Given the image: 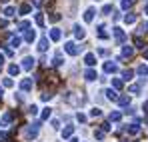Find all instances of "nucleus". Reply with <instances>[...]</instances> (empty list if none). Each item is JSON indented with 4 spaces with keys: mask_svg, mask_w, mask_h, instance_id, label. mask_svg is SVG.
<instances>
[{
    "mask_svg": "<svg viewBox=\"0 0 148 142\" xmlns=\"http://www.w3.org/2000/svg\"><path fill=\"white\" fill-rule=\"evenodd\" d=\"M28 114L36 116V114H38V108H36V106H30V108H28Z\"/></svg>",
    "mask_w": 148,
    "mask_h": 142,
    "instance_id": "72a5a7b5",
    "label": "nucleus"
},
{
    "mask_svg": "<svg viewBox=\"0 0 148 142\" xmlns=\"http://www.w3.org/2000/svg\"><path fill=\"white\" fill-rule=\"evenodd\" d=\"M64 50H66L68 54H72V56H76V54H78V52H80L82 48H76V44H74V42H66V44H64Z\"/></svg>",
    "mask_w": 148,
    "mask_h": 142,
    "instance_id": "f03ea898",
    "label": "nucleus"
},
{
    "mask_svg": "<svg viewBox=\"0 0 148 142\" xmlns=\"http://www.w3.org/2000/svg\"><path fill=\"white\" fill-rule=\"evenodd\" d=\"M124 22L126 24H134L136 22V16H134V14H126V16H124Z\"/></svg>",
    "mask_w": 148,
    "mask_h": 142,
    "instance_id": "aec40b11",
    "label": "nucleus"
},
{
    "mask_svg": "<svg viewBox=\"0 0 148 142\" xmlns=\"http://www.w3.org/2000/svg\"><path fill=\"white\" fill-rule=\"evenodd\" d=\"M136 72H138L140 76H146V74H148V66H144V64H142V66H138V68H136Z\"/></svg>",
    "mask_w": 148,
    "mask_h": 142,
    "instance_id": "412c9836",
    "label": "nucleus"
},
{
    "mask_svg": "<svg viewBox=\"0 0 148 142\" xmlns=\"http://www.w3.org/2000/svg\"><path fill=\"white\" fill-rule=\"evenodd\" d=\"M118 104H120V106H128V104H130V96H120V98H118Z\"/></svg>",
    "mask_w": 148,
    "mask_h": 142,
    "instance_id": "f3484780",
    "label": "nucleus"
},
{
    "mask_svg": "<svg viewBox=\"0 0 148 142\" xmlns=\"http://www.w3.org/2000/svg\"><path fill=\"white\" fill-rule=\"evenodd\" d=\"M38 50H40V52H44V50H48V38H42V40L38 42Z\"/></svg>",
    "mask_w": 148,
    "mask_h": 142,
    "instance_id": "f8f14e48",
    "label": "nucleus"
},
{
    "mask_svg": "<svg viewBox=\"0 0 148 142\" xmlns=\"http://www.w3.org/2000/svg\"><path fill=\"white\" fill-rule=\"evenodd\" d=\"M146 124H148V120H146Z\"/></svg>",
    "mask_w": 148,
    "mask_h": 142,
    "instance_id": "09e8293b",
    "label": "nucleus"
},
{
    "mask_svg": "<svg viewBox=\"0 0 148 142\" xmlns=\"http://www.w3.org/2000/svg\"><path fill=\"white\" fill-rule=\"evenodd\" d=\"M108 118H110V122H118V120L122 118V114H120V112H110Z\"/></svg>",
    "mask_w": 148,
    "mask_h": 142,
    "instance_id": "a211bd4d",
    "label": "nucleus"
},
{
    "mask_svg": "<svg viewBox=\"0 0 148 142\" xmlns=\"http://www.w3.org/2000/svg\"><path fill=\"white\" fill-rule=\"evenodd\" d=\"M26 42H32V40H34V38H36V32H34V30H28V32H26Z\"/></svg>",
    "mask_w": 148,
    "mask_h": 142,
    "instance_id": "6ab92c4d",
    "label": "nucleus"
},
{
    "mask_svg": "<svg viewBox=\"0 0 148 142\" xmlns=\"http://www.w3.org/2000/svg\"><path fill=\"white\" fill-rule=\"evenodd\" d=\"M94 136H96V140H102V138H104V130H96Z\"/></svg>",
    "mask_w": 148,
    "mask_h": 142,
    "instance_id": "473e14b6",
    "label": "nucleus"
},
{
    "mask_svg": "<svg viewBox=\"0 0 148 142\" xmlns=\"http://www.w3.org/2000/svg\"><path fill=\"white\" fill-rule=\"evenodd\" d=\"M30 12V4H22L20 6V14H28Z\"/></svg>",
    "mask_w": 148,
    "mask_h": 142,
    "instance_id": "a878e982",
    "label": "nucleus"
},
{
    "mask_svg": "<svg viewBox=\"0 0 148 142\" xmlns=\"http://www.w3.org/2000/svg\"><path fill=\"white\" fill-rule=\"evenodd\" d=\"M130 92H132V94H138V92H140V86H138V84H132V86H130Z\"/></svg>",
    "mask_w": 148,
    "mask_h": 142,
    "instance_id": "7c9ffc66",
    "label": "nucleus"
},
{
    "mask_svg": "<svg viewBox=\"0 0 148 142\" xmlns=\"http://www.w3.org/2000/svg\"><path fill=\"white\" fill-rule=\"evenodd\" d=\"M100 114H102L100 108H92V110H90V116H100Z\"/></svg>",
    "mask_w": 148,
    "mask_h": 142,
    "instance_id": "c9c22d12",
    "label": "nucleus"
},
{
    "mask_svg": "<svg viewBox=\"0 0 148 142\" xmlns=\"http://www.w3.org/2000/svg\"><path fill=\"white\" fill-rule=\"evenodd\" d=\"M50 38H52V40H60V30H58V28H52V30H50Z\"/></svg>",
    "mask_w": 148,
    "mask_h": 142,
    "instance_id": "2eb2a0df",
    "label": "nucleus"
},
{
    "mask_svg": "<svg viewBox=\"0 0 148 142\" xmlns=\"http://www.w3.org/2000/svg\"><path fill=\"white\" fill-rule=\"evenodd\" d=\"M2 64H4V56L0 54V66H2Z\"/></svg>",
    "mask_w": 148,
    "mask_h": 142,
    "instance_id": "c03bdc74",
    "label": "nucleus"
},
{
    "mask_svg": "<svg viewBox=\"0 0 148 142\" xmlns=\"http://www.w3.org/2000/svg\"><path fill=\"white\" fill-rule=\"evenodd\" d=\"M84 62H86L88 66H94V64H96V56H94L92 52H88V54L84 56Z\"/></svg>",
    "mask_w": 148,
    "mask_h": 142,
    "instance_id": "7ed1b4c3",
    "label": "nucleus"
},
{
    "mask_svg": "<svg viewBox=\"0 0 148 142\" xmlns=\"http://www.w3.org/2000/svg\"><path fill=\"white\" fill-rule=\"evenodd\" d=\"M22 68H24V70H30V68H34V58H24V62H22Z\"/></svg>",
    "mask_w": 148,
    "mask_h": 142,
    "instance_id": "423d86ee",
    "label": "nucleus"
},
{
    "mask_svg": "<svg viewBox=\"0 0 148 142\" xmlns=\"http://www.w3.org/2000/svg\"><path fill=\"white\" fill-rule=\"evenodd\" d=\"M10 120H12V112H8V114H4V116H2V126H6V124H8Z\"/></svg>",
    "mask_w": 148,
    "mask_h": 142,
    "instance_id": "5701e85b",
    "label": "nucleus"
},
{
    "mask_svg": "<svg viewBox=\"0 0 148 142\" xmlns=\"http://www.w3.org/2000/svg\"><path fill=\"white\" fill-rule=\"evenodd\" d=\"M6 138H8V134H6V132H0V142H4Z\"/></svg>",
    "mask_w": 148,
    "mask_h": 142,
    "instance_id": "79ce46f5",
    "label": "nucleus"
},
{
    "mask_svg": "<svg viewBox=\"0 0 148 142\" xmlns=\"http://www.w3.org/2000/svg\"><path fill=\"white\" fill-rule=\"evenodd\" d=\"M20 88H22V90H30V88H32V78H24V80L20 82Z\"/></svg>",
    "mask_w": 148,
    "mask_h": 142,
    "instance_id": "6e6552de",
    "label": "nucleus"
},
{
    "mask_svg": "<svg viewBox=\"0 0 148 142\" xmlns=\"http://www.w3.org/2000/svg\"><path fill=\"white\" fill-rule=\"evenodd\" d=\"M144 14H148V4H146V8H144Z\"/></svg>",
    "mask_w": 148,
    "mask_h": 142,
    "instance_id": "a18cd8bd",
    "label": "nucleus"
},
{
    "mask_svg": "<svg viewBox=\"0 0 148 142\" xmlns=\"http://www.w3.org/2000/svg\"><path fill=\"white\" fill-rule=\"evenodd\" d=\"M94 12H96L94 8H88V10L84 12V20H86V22H92V20H94Z\"/></svg>",
    "mask_w": 148,
    "mask_h": 142,
    "instance_id": "20e7f679",
    "label": "nucleus"
},
{
    "mask_svg": "<svg viewBox=\"0 0 148 142\" xmlns=\"http://www.w3.org/2000/svg\"><path fill=\"white\" fill-rule=\"evenodd\" d=\"M76 118H78V122H86V116H84V114H80V112L76 114Z\"/></svg>",
    "mask_w": 148,
    "mask_h": 142,
    "instance_id": "58836bf2",
    "label": "nucleus"
},
{
    "mask_svg": "<svg viewBox=\"0 0 148 142\" xmlns=\"http://www.w3.org/2000/svg\"><path fill=\"white\" fill-rule=\"evenodd\" d=\"M28 26H30V24L26 22V20H24V22H20V24H18V28H20V30H26V28H28Z\"/></svg>",
    "mask_w": 148,
    "mask_h": 142,
    "instance_id": "4c0bfd02",
    "label": "nucleus"
},
{
    "mask_svg": "<svg viewBox=\"0 0 148 142\" xmlns=\"http://www.w3.org/2000/svg\"><path fill=\"white\" fill-rule=\"evenodd\" d=\"M112 32H114V38H116V42H118V44L126 40V34H124L122 28H118V26H116V28H112Z\"/></svg>",
    "mask_w": 148,
    "mask_h": 142,
    "instance_id": "f257e3e1",
    "label": "nucleus"
},
{
    "mask_svg": "<svg viewBox=\"0 0 148 142\" xmlns=\"http://www.w3.org/2000/svg\"><path fill=\"white\" fill-rule=\"evenodd\" d=\"M12 84H14V82H12L10 78H4V86H6V88H8V86H12Z\"/></svg>",
    "mask_w": 148,
    "mask_h": 142,
    "instance_id": "ea45409f",
    "label": "nucleus"
},
{
    "mask_svg": "<svg viewBox=\"0 0 148 142\" xmlns=\"http://www.w3.org/2000/svg\"><path fill=\"white\" fill-rule=\"evenodd\" d=\"M134 44H136V48H144V46H142V38H140V36L134 38Z\"/></svg>",
    "mask_w": 148,
    "mask_h": 142,
    "instance_id": "f704fd0d",
    "label": "nucleus"
},
{
    "mask_svg": "<svg viewBox=\"0 0 148 142\" xmlns=\"http://www.w3.org/2000/svg\"><path fill=\"white\" fill-rule=\"evenodd\" d=\"M50 114H52V110H50V108H44V112H42V120H48Z\"/></svg>",
    "mask_w": 148,
    "mask_h": 142,
    "instance_id": "cd10ccee",
    "label": "nucleus"
},
{
    "mask_svg": "<svg viewBox=\"0 0 148 142\" xmlns=\"http://www.w3.org/2000/svg\"><path fill=\"white\" fill-rule=\"evenodd\" d=\"M74 132V126H66L64 130H62V138H68V136H72Z\"/></svg>",
    "mask_w": 148,
    "mask_h": 142,
    "instance_id": "ddd939ff",
    "label": "nucleus"
},
{
    "mask_svg": "<svg viewBox=\"0 0 148 142\" xmlns=\"http://www.w3.org/2000/svg\"><path fill=\"white\" fill-rule=\"evenodd\" d=\"M106 98H108V100H112V102H116V100H118V94H116V90L108 88V90H106Z\"/></svg>",
    "mask_w": 148,
    "mask_h": 142,
    "instance_id": "1a4fd4ad",
    "label": "nucleus"
},
{
    "mask_svg": "<svg viewBox=\"0 0 148 142\" xmlns=\"http://www.w3.org/2000/svg\"><path fill=\"white\" fill-rule=\"evenodd\" d=\"M84 34H86V32H84V28L76 24V26H74V36H76V38L80 40V38H84Z\"/></svg>",
    "mask_w": 148,
    "mask_h": 142,
    "instance_id": "39448f33",
    "label": "nucleus"
},
{
    "mask_svg": "<svg viewBox=\"0 0 148 142\" xmlns=\"http://www.w3.org/2000/svg\"><path fill=\"white\" fill-rule=\"evenodd\" d=\"M20 42H22V40H20L18 36H12V38H10V46H12V48H18V46H20Z\"/></svg>",
    "mask_w": 148,
    "mask_h": 142,
    "instance_id": "dca6fc26",
    "label": "nucleus"
},
{
    "mask_svg": "<svg viewBox=\"0 0 148 142\" xmlns=\"http://www.w3.org/2000/svg\"><path fill=\"white\" fill-rule=\"evenodd\" d=\"M142 108H144V112H148V102H144V106H142Z\"/></svg>",
    "mask_w": 148,
    "mask_h": 142,
    "instance_id": "37998d69",
    "label": "nucleus"
},
{
    "mask_svg": "<svg viewBox=\"0 0 148 142\" xmlns=\"http://www.w3.org/2000/svg\"><path fill=\"white\" fill-rule=\"evenodd\" d=\"M140 32H148V20L142 24V26H140Z\"/></svg>",
    "mask_w": 148,
    "mask_h": 142,
    "instance_id": "a19ab883",
    "label": "nucleus"
},
{
    "mask_svg": "<svg viewBox=\"0 0 148 142\" xmlns=\"http://www.w3.org/2000/svg\"><path fill=\"white\" fill-rule=\"evenodd\" d=\"M84 76H86V80H96V72L94 70H86Z\"/></svg>",
    "mask_w": 148,
    "mask_h": 142,
    "instance_id": "4be33fe9",
    "label": "nucleus"
},
{
    "mask_svg": "<svg viewBox=\"0 0 148 142\" xmlns=\"http://www.w3.org/2000/svg\"><path fill=\"white\" fill-rule=\"evenodd\" d=\"M112 86H114V88H122V80L114 78V80H112Z\"/></svg>",
    "mask_w": 148,
    "mask_h": 142,
    "instance_id": "c756f323",
    "label": "nucleus"
},
{
    "mask_svg": "<svg viewBox=\"0 0 148 142\" xmlns=\"http://www.w3.org/2000/svg\"><path fill=\"white\" fill-rule=\"evenodd\" d=\"M54 64H56V66H60V64H62V52H58V54H56V58H54Z\"/></svg>",
    "mask_w": 148,
    "mask_h": 142,
    "instance_id": "bb28decb",
    "label": "nucleus"
},
{
    "mask_svg": "<svg viewBox=\"0 0 148 142\" xmlns=\"http://www.w3.org/2000/svg\"><path fill=\"white\" fill-rule=\"evenodd\" d=\"M14 12H16V10H14L12 6H8V8H4V16H8V18H10V16H14Z\"/></svg>",
    "mask_w": 148,
    "mask_h": 142,
    "instance_id": "b1692460",
    "label": "nucleus"
},
{
    "mask_svg": "<svg viewBox=\"0 0 148 142\" xmlns=\"http://www.w3.org/2000/svg\"><path fill=\"white\" fill-rule=\"evenodd\" d=\"M102 12H104V14H108V12H112V6H110V4H106V6L102 8Z\"/></svg>",
    "mask_w": 148,
    "mask_h": 142,
    "instance_id": "e433bc0d",
    "label": "nucleus"
},
{
    "mask_svg": "<svg viewBox=\"0 0 148 142\" xmlns=\"http://www.w3.org/2000/svg\"><path fill=\"white\" fill-rule=\"evenodd\" d=\"M116 70H118V66H116L114 62H106V64H104V72L110 74V72H116Z\"/></svg>",
    "mask_w": 148,
    "mask_h": 142,
    "instance_id": "0eeeda50",
    "label": "nucleus"
},
{
    "mask_svg": "<svg viewBox=\"0 0 148 142\" xmlns=\"http://www.w3.org/2000/svg\"><path fill=\"white\" fill-rule=\"evenodd\" d=\"M126 132H130V134H138V132H140V126H138V122L130 124V126L126 128Z\"/></svg>",
    "mask_w": 148,
    "mask_h": 142,
    "instance_id": "9d476101",
    "label": "nucleus"
},
{
    "mask_svg": "<svg viewBox=\"0 0 148 142\" xmlns=\"http://www.w3.org/2000/svg\"><path fill=\"white\" fill-rule=\"evenodd\" d=\"M70 142H78V140H76V138H72V140H70Z\"/></svg>",
    "mask_w": 148,
    "mask_h": 142,
    "instance_id": "de8ad7c7",
    "label": "nucleus"
},
{
    "mask_svg": "<svg viewBox=\"0 0 148 142\" xmlns=\"http://www.w3.org/2000/svg\"><path fill=\"white\" fill-rule=\"evenodd\" d=\"M36 24H38V26H44V18H42V14H36Z\"/></svg>",
    "mask_w": 148,
    "mask_h": 142,
    "instance_id": "2f4dec72",
    "label": "nucleus"
},
{
    "mask_svg": "<svg viewBox=\"0 0 148 142\" xmlns=\"http://www.w3.org/2000/svg\"><path fill=\"white\" fill-rule=\"evenodd\" d=\"M132 54H134V48L132 46H124L122 48V58H130Z\"/></svg>",
    "mask_w": 148,
    "mask_h": 142,
    "instance_id": "9b49d317",
    "label": "nucleus"
},
{
    "mask_svg": "<svg viewBox=\"0 0 148 142\" xmlns=\"http://www.w3.org/2000/svg\"><path fill=\"white\" fill-rule=\"evenodd\" d=\"M144 56H146V58H148V50H146V52H144Z\"/></svg>",
    "mask_w": 148,
    "mask_h": 142,
    "instance_id": "49530a36",
    "label": "nucleus"
},
{
    "mask_svg": "<svg viewBox=\"0 0 148 142\" xmlns=\"http://www.w3.org/2000/svg\"><path fill=\"white\" fill-rule=\"evenodd\" d=\"M122 76H124V80H132V76H134V70H124V72H122Z\"/></svg>",
    "mask_w": 148,
    "mask_h": 142,
    "instance_id": "393cba45",
    "label": "nucleus"
},
{
    "mask_svg": "<svg viewBox=\"0 0 148 142\" xmlns=\"http://www.w3.org/2000/svg\"><path fill=\"white\" fill-rule=\"evenodd\" d=\"M132 6V0H122V10H128Z\"/></svg>",
    "mask_w": 148,
    "mask_h": 142,
    "instance_id": "c85d7f7f",
    "label": "nucleus"
},
{
    "mask_svg": "<svg viewBox=\"0 0 148 142\" xmlns=\"http://www.w3.org/2000/svg\"><path fill=\"white\" fill-rule=\"evenodd\" d=\"M8 72H10V76H16V74L20 72V66H16V64H10V66H8Z\"/></svg>",
    "mask_w": 148,
    "mask_h": 142,
    "instance_id": "4468645a",
    "label": "nucleus"
}]
</instances>
